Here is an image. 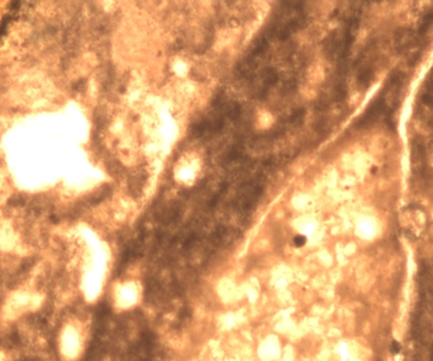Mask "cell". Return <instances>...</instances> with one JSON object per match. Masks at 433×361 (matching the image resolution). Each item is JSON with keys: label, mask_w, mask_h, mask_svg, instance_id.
Returning <instances> with one entry per match:
<instances>
[{"label": "cell", "mask_w": 433, "mask_h": 361, "mask_svg": "<svg viewBox=\"0 0 433 361\" xmlns=\"http://www.w3.org/2000/svg\"><path fill=\"white\" fill-rule=\"evenodd\" d=\"M403 90V74L394 72L387 80L386 85L382 89V93L376 98L371 107L366 110L364 117L360 121V126L372 125L376 121H385L387 125L391 126V118L394 115L395 109L398 108L402 97Z\"/></svg>", "instance_id": "cell-1"}, {"label": "cell", "mask_w": 433, "mask_h": 361, "mask_svg": "<svg viewBox=\"0 0 433 361\" xmlns=\"http://www.w3.org/2000/svg\"><path fill=\"white\" fill-rule=\"evenodd\" d=\"M305 242H306V238L304 236H301V234H298V236L294 237V239H293V244L295 247L304 246V245H305Z\"/></svg>", "instance_id": "cell-2"}, {"label": "cell", "mask_w": 433, "mask_h": 361, "mask_svg": "<svg viewBox=\"0 0 433 361\" xmlns=\"http://www.w3.org/2000/svg\"><path fill=\"white\" fill-rule=\"evenodd\" d=\"M399 351H400L399 343L395 342V341H392V342H391V352L397 353V352H399Z\"/></svg>", "instance_id": "cell-3"}]
</instances>
